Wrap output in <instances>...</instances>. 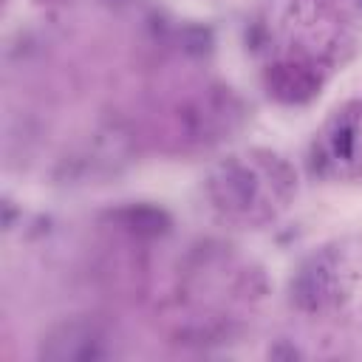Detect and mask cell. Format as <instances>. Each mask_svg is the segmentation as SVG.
Listing matches in <instances>:
<instances>
[{"mask_svg":"<svg viewBox=\"0 0 362 362\" xmlns=\"http://www.w3.org/2000/svg\"><path fill=\"white\" fill-rule=\"evenodd\" d=\"M37 354L45 362H96L105 356L102 331L90 320H65L42 337Z\"/></svg>","mask_w":362,"mask_h":362,"instance_id":"cell-1","label":"cell"},{"mask_svg":"<svg viewBox=\"0 0 362 362\" xmlns=\"http://www.w3.org/2000/svg\"><path fill=\"white\" fill-rule=\"evenodd\" d=\"M255 192H257L255 175L238 161H226L209 175V195L223 209H232V212L246 209L255 201Z\"/></svg>","mask_w":362,"mask_h":362,"instance_id":"cell-2","label":"cell"},{"mask_svg":"<svg viewBox=\"0 0 362 362\" xmlns=\"http://www.w3.org/2000/svg\"><path fill=\"white\" fill-rule=\"evenodd\" d=\"M263 82H266V90L277 102H286V105H303V102L314 99L317 90H320L317 76L308 68L294 65V62H277V65H272L266 71Z\"/></svg>","mask_w":362,"mask_h":362,"instance_id":"cell-3","label":"cell"},{"mask_svg":"<svg viewBox=\"0 0 362 362\" xmlns=\"http://www.w3.org/2000/svg\"><path fill=\"white\" fill-rule=\"evenodd\" d=\"M334 291V272L325 260L305 263L291 280V303L300 311H320Z\"/></svg>","mask_w":362,"mask_h":362,"instance_id":"cell-4","label":"cell"},{"mask_svg":"<svg viewBox=\"0 0 362 362\" xmlns=\"http://www.w3.org/2000/svg\"><path fill=\"white\" fill-rule=\"evenodd\" d=\"M127 232L133 235H141V238H158L164 232H170L173 221L164 209L158 206H147V204H136V206H124L113 215Z\"/></svg>","mask_w":362,"mask_h":362,"instance_id":"cell-5","label":"cell"},{"mask_svg":"<svg viewBox=\"0 0 362 362\" xmlns=\"http://www.w3.org/2000/svg\"><path fill=\"white\" fill-rule=\"evenodd\" d=\"M178 40H181V48L187 54H192V57L209 54V48H212V31L204 28V25H187V28H181Z\"/></svg>","mask_w":362,"mask_h":362,"instance_id":"cell-6","label":"cell"},{"mask_svg":"<svg viewBox=\"0 0 362 362\" xmlns=\"http://www.w3.org/2000/svg\"><path fill=\"white\" fill-rule=\"evenodd\" d=\"M334 150H337L339 158H351V153H354V133H351V127H339L334 133Z\"/></svg>","mask_w":362,"mask_h":362,"instance_id":"cell-7","label":"cell"},{"mask_svg":"<svg viewBox=\"0 0 362 362\" xmlns=\"http://www.w3.org/2000/svg\"><path fill=\"white\" fill-rule=\"evenodd\" d=\"M269 356H272V359H288V362H294V359H300V354H297V348H291V345H286V342H280V345H274V348L269 351Z\"/></svg>","mask_w":362,"mask_h":362,"instance_id":"cell-8","label":"cell"},{"mask_svg":"<svg viewBox=\"0 0 362 362\" xmlns=\"http://www.w3.org/2000/svg\"><path fill=\"white\" fill-rule=\"evenodd\" d=\"M3 209H6V215H3V226L11 229V223H14V206H11V201H6Z\"/></svg>","mask_w":362,"mask_h":362,"instance_id":"cell-9","label":"cell"}]
</instances>
